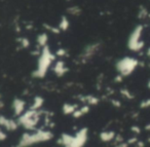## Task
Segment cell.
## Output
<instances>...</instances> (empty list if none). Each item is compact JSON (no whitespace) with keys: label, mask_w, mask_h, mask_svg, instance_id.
<instances>
[{"label":"cell","mask_w":150,"mask_h":147,"mask_svg":"<svg viewBox=\"0 0 150 147\" xmlns=\"http://www.w3.org/2000/svg\"><path fill=\"white\" fill-rule=\"evenodd\" d=\"M54 138V133L48 129H36L34 131H27L20 137L16 147H31L50 141Z\"/></svg>","instance_id":"6da1fadb"},{"label":"cell","mask_w":150,"mask_h":147,"mask_svg":"<svg viewBox=\"0 0 150 147\" xmlns=\"http://www.w3.org/2000/svg\"><path fill=\"white\" fill-rule=\"evenodd\" d=\"M56 55L52 52L50 46L41 48L39 56L37 59V64H36L35 70L32 72V76L34 78L41 79L44 78L47 74L48 70L52 67L54 63L56 62Z\"/></svg>","instance_id":"7a4b0ae2"},{"label":"cell","mask_w":150,"mask_h":147,"mask_svg":"<svg viewBox=\"0 0 150 147\" xmlns=\"http://www.w3.org/2000/svg\"><path fill=\"white\" fill-rule=\"evenodd\" d=\"M88 140V129L81 128L74 135L63 133L58 139V143L62 147H84Z\"/></svg>","instance_id":"3957f363"},{"label":"cell","mask_w":150,"mask_h":147,"mask_svg":"<svg viewBox=\"0 0 150 147\" xmlns=\"http://www.w3.org/2000/svg\"><path fill=\"white\" fill-rule=\"evenodd\" d=\"M42 115L41 110H33L27 109L22 115L18 117V122L21 126H23L27 131H34L37 129V126L39 124L40 118Z\"/></svg>","instance_id":"277c9868"},{"label":"cell","mask_w":150,"mask_h":147,"mask_svg":"<svg viewBox=\"0 0 150 147\" xmlns=\"http://www.w3.org/2000/svg\"><path fill=\"white\" fill-rule=\"evenodd\" d=\"M143 34H144V26L142 24L137 25L132 30L127 42V48L131 52L139 53L144 48L145 42L143 40Z\"/></svg>","instance_id":"5b68a950"},{"label":"cell","mask_w":150,"mask_h":147,"mask_svg":"<svg viewBox=\"0 0 150 147\" xmlns=\"http://www.w3.org/2000/svg\"><path fill=\"white\" fill-rule=\"evenodd\" d=\"M139 60L137 58L125 56L119 59L115 63V69H116L118 75L122 77H127L135 72L136 69L139 67Z\"/></svg>","instance_id":"8992f818"},{"label":"cell","mask_w":150,"mask_h":147,"mask_svg":"<svg viewBox=\"0 0 150 147\" xmlns=\"http://www.w3.org/2000/svg\"><path fill=\"white\" fill-rule=\"evenodd\" d=\"M101 48V44L99 42H93V43H90L83 48L82 53L79 56V60L81 63H86L90 60H92L96 54L99 52Z\"/></svg>","instance_id":"52a82bcc"},{"label":"cell","mask_w":150,"mask_h":147,"mask_svg":"<svg viewBox=\"0 0 150 147\" xmlns=\"http://www.w3.org/2000/svg\"><path fill=\"white\" fill-rule=\"evenodd\" d=\"M19 126L20 124L18 120L8 118L4 115H0V128H2L3 130L7 131V132H13V131L18 130Z\"/></svg>","instance_id":"ba28073f"},{"label":"cell","mask_w":150,"mask_h":147,"mask_svg":"<svg viewBox=\"0 0 150 147\" xmlns=\"http://www.w3.org/2000/svg\"><path fill=\"white\" fill-rule=\"evenodd\" d=\"M11 109H13V113L15 116L19 117L20 115L26 111V102L25 100L21 99V98H15L11 103Z\"/></svg>","instance_id":"9c48e42d"},{"label":"cell","mask_w":150,"mask_h":147,"mask_svg":"<svg viewBox=\"0 0 150 147\" xmlns=\"http://www.w3.org/2000/svg\"><path fill=\"white\" fill-rule=\"evenodd\" d=\"M68 71H69L68 67H67L65 61H63L62 59H59L52 65V72L54 73V75L57 77H63Z\"/></svg>","instance_id":"30bf717a"},{"label":"cell","mask_w":150,"mask_h":147,"mask_svg":"<svg viewBox=\"0 0 150 147\" xmlns=\"http://www.w3.org/2000/svg\"><path fill=\"white\" fill-rule=\"evenodd\" d=\"M115 137H116V133L112 130H107V131H102L99 135V138L102 142L104 143H109L114 141Z\"/></svg>","instance_id":"8fae6325"},{"label":"cell","mask_w":150,"mask_h":147,"mask_svg":"<svg viewBox=\"0 0 150 147\" xmlns=\"http://www.w3.org/2000/svg\"><path fill=\"white\" fill-rule=\"evenodd\" d=\"M80 101L83 104L88 106H96L97 104H99L100 100H99L98 97L94 95H86V96H81L80 97Z\"/></svg>","instance_id":"7c38bea8"},{"label":"cell","mask_w":150,"mask_h":147,"mask_svg":"<svg viewBox=\"0 0 150 147\" xmlns=\"http://www.w3.org/2000/svg\"><path fill=\"white\" fill-rule=\"evenodd\" d=\"M36 43H37L38 48H43L45 46L48 45V34L46 32H43V33H40L37 35L36 37Z\"/></svg>","instance_id":"4fadbf2b"},{"label":"cell","mask_w":150,"mask_h":147,"mask_svg":"<svg viewBox=\"0 0 150 147\" xmlns=\"http://www.w3.org/2000/svg\"><path fill=\"white\" fill-rule=\"evenodd\" d=\"M79 106L77 104H73V103H65L62 106V112L64 115H72Z\"/></svg>","instance_id":"5bb4252c"},{"label":"cell","mask_w":150,"mask_h":147,"mask_svg":"<svg viewBox=\"0 0 150 147\" xmlns=\"http://www.w3.org/2000/svg\"><path fill=\"white\" fill-rule=\"evenodd\" d=\"M91 111V106L88 105H86V104H83L82 106H79V107L77 108V110L74 112V113L72 114V116L74 118H80V117H83L84 115H86V114L88 113V112Z\"/></svg>","instance_id":"9a60e30c"},{"label":"cell","mask_w":150,"mask_h":147,"mask_svg":"<svg viewBox=\"0 0 150 147\" xmlns=\"http://www.w3.org/2000/svg\"><path fill=\"white\" fill-rule=\"evenodd\" d=\"M44 105V99L41 97V96H35L33 98V101L31 103V106H30V109L33 110H41V108L43 107Z\"/></svg>","instance_id":"2e32d148"},{"label":"cell","mask_w":150,"mask_h":147,"mask_svg":"<svg viewBox=\"0 0 150 147\" xmlns=\"http://www.w3.org/2000/svg\"><path fill=\"white\" fill-rule=\"evenodd\" d=\"M58 28L60 29L61 32L67 31V30L70 28V21H69L68 18L65 17V16H62L60 22H59V24H58Z\"/></svg>","instance_id":"e0dca14e"},{"label":"cell","mask_w":150,"mask_h":147,"mask_svg":"<svg viewBox=\"0 0 150 147\" xmlns=\"http://www.w3.org/2000/svg\"><path fill=\"white\" fill-rule=\"evenodd\" d=\"M67 11H68V13H70L71 16H74V17H78V16L81 15L82 9H80L79 6H77V5H74V6L68 7Z\"/></svg>","instance_id":"ac0fdd59"},{"label":"cell","mask_w":150,"mask_h":147,"mask_svg":"<svg viewBox=\"0 0 150 147\" xmlns=\"http://www.w3.org/2000/svg\"><path fill=\"white\" fill-rule=\"evenodd\" d=\"M18 42H19V44L21 45V48H29L30 45H31L30 40L28 39L27 37H20L19 39H18Z\"/></svg>","instance_id":"d6986e66"},{"label":"cell","mask_w":150,"mask_h":147,"mask_svg":"<svg viewBox=\"0 0 150 147\" xmlns=\"http://www.w3.org/2000/svg\"><path fill=\"white\" fill-rule=\"evenodd\" d=\"M54 55H56V57H58V58L63 59V58H64V57H67V56H68V52H67L66 48H58V50H56V53H54Z\"/></svg>","instance_id":"ffe728a7"},{"label":"cell","mask_w":150,"mask_h":147,"mask_svg":"<svg viewBox=\"0 0 150 147\" xmlns=\"http://www.w3.org/2000/svg\"><path fill=\"white\" fill-rule=\"evenodd\" d=\"M43 26H44V27H45V29L47 30V31L52 32V33H54V34H59V33H61L60 29H59L58 27H54V26H52V25H47V24H44Z\"/></svg>","instance_id":"44dd1931"},{"label":"cell","mask_w":150,"mask_h":147,"mask_svg":"<svg viewBox=\"0 0 150 147\" xmlns=\"http://www.w3.org/2000/svg\"><path fill=\"white\" fill-rule=\"evenodd\" d=\"M120 94H121V96H122V97L127 98V99H129V100H131V99H133V98H134L133 94H132L131 92H129V89H120Z\"/></svg>","instance_id":"7402d4cb"},{"label":"cell","mask_w":150,"mask_h":147,"mask_svg":"<svg viewBox=\"0 0 150 147\" xmlns=\"http://www.w3.org/2000/svg\"><path fill=\"white\" fill-rule=\"evenodd\" d=\"M140 107L143 108V109H146V108H150V98H147V99L143 100V101L140 103Z\"/></svg>","instance_id":"603a6c76"},{"label":"cell","mask_w":150,"mask_h":147,"mask_svg":"<svg viewBox=\"0 0 150 147\" xmlns=\"http://www.w3.org/2000/svg\"><path fill=\"white\" fill-rule=\"evenodd\" d=\"M7 138V134L5 132V130H3L2 128H0V141H4Z\"/></svg>","instance_id":"cb8c5ba5"},{"label":"cell","mask_w":150,"mask_h":147,"mask_svg":"<svg viewBox=\"0 0 150 147\" xmlns=\"http://www.w3.org/2000/svg\"><path fill=\"white\" fill-rule=\"evenodd\" d=\"M148 16V11H146L144 7H141V9H140V11H139V17L140 18H145V17H147Z\"/></svg>","instance_id":"d4e9b609"},{"label":"cell","mask_w":150,"mask_h":147,"mask_svg":"<svg viewBox=\"0 0 150 147\" xmlns=\"http://www.w3.org/2000/svg\"><path fill=\"white\" fill-rule=\"evenodd\" d=\"M131 130H132V132L135 133V134H140V131H141V129H140L139 126H133L131 128Z\"/></svg>","instance_id":"484cf974"},{"label":"cell","mask_w":150,"mask_h":147,"mask_svg":"<svg viewBox=\"0 0 150 147\" xmlns=\"http://www.w3.org/2000/svg\"><path fill=\"white\" fill-rule=\"evenodd\" d=\"M115 147H129V143L125 142V141H122V142L115 144Z\"/></svg>","instance_id":"4316f807"},{"label":"cell","mask_w":150,"mask_h":147,"mask_svg":"<svg viewBox=\"0 0 150 147\" xmlns=\"http://www.w3.org/2000/svg\"><path fill=\"white\" fill-rule=\"evenodd\" d=\"M111 102H112V104L115 106V107H119V106H120V103H119L118 101H116V100H112Z\"/></svg>","instance_id":"83f0119b"},{"label":"cell","mask_w":150,"mask_h":147,"mask_svg":"<svg viewBox=\"0 0 150 147\" xmlns=\"http://www.w3.org/2000/svg\"><path fill=\"white\" fill-rule=\"evenodd\" d=\"M145 130H146V131H148V132H150V122H149V124H147L145 126Z\"/></svg>","instance_id":"f1b7e54d"},{"label":"cell","mask_w":150,"mask_h":147,"mask_svg":"<svg viewBox=\"0 0 150 147\" xmlns=\"http://www.w3.org/2000/svg\"><path fill=\"white\" fill-rule=\"evenodd\" d=\"M3 107V102H2V100H1V98H0V109Z\"/></svg>","instance_id":"f546056e"},{"label":"cell","mask_w":150,"mask_h":147,"mask_svg":"<svg viewBox=\"0 0 150 147\" xmlns=\"http://www.w3.org/2000/svg\"><path fill=\"white\" fill-rule=\"evenodd\" d=\"M147 56L150 58V46H149V48H148V50H147Z\"/></svg>","instance_id":"4dcf8cb0"},{"label":"cell","mask_w":150,"mask_h":147,"mask_svg":"<svg viewBox=\"0 0 150 147\" xmlns=\"http://www.w3.org/2000/svg\"><path fill=\"white\" fill-rule=\"evenodd\" d=\"M147 87H148V89H150V80H149V81H148V83H147Z\"/></svg>","instance_id":"1f68e13d"}]
</instances>
